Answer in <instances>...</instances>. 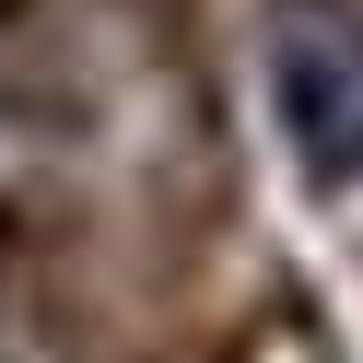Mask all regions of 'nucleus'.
<instances>
[{
    "instance_id": "nucleus-1",
    "label": "nucleus",
    "mask_w": 363,
    "mask_h": 363,
    "mask_svg": "<svg viewBox=\"0 0 363 363\" xmlns=\"http://www.w3.org/2000/svg\"><path fill=\"white\" fill-rule=\"evenodd\" d=\"M269 94L316 188L363 176V12L352 0H281L269 24Z\"/></svg>"
}]
</instances>
